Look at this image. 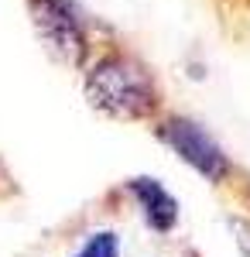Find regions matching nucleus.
<instances>
[{"label": "nucleus", "mask_w": 250, "mask_h": 257, "mask_svg": "<svg viewBox=\"0 0 250 257\" xmlns=\"http://www.w3.org/2000/svg\"><path fill=\"white\" fill-rule=\"evenodd\" d=\"M86 99L99 113L116 120H144L158 106L151 72L131 55H103L86 72Z\"/></svg>", "instance_id": "f257e3e1"}, {"label": "nucleus", "mask_w": 250, "mask_h": 257, "mask_svg": "<svg viewBox=\"0 0 250 257\" xmlns=\"http://www.w3.org/2000/svg\"><path fill=\"white\" fill-rule=\"evenodd\" d=\"M31 21L58 62L72 65V69L86 62L89 38H86L82 18L76 14V7L69 0H31Z\"/></svg>", "instance_id": "f03ea898"}, {"label": "nucleus", "mask_w": 250, "mask_h": 257, "mask_svg": "<svg viewBox=\"0 0 250 257\" xmlns=\"http://www.w3.org/2000/svg\"><path fill=\"white\" fill-rule=\"evenodd\" d=\"M158 138L165 141L189 168H195L199 175L209 178V182H219V178H226V172H230V161L223 155V148L199 123H192V120L168 117L158 127Z\"/></svg>", "instance_id": "7ed1b4c3"}, {"label": "nucleus", "mask_w": 250, "mask_h": 257, "mask_svg": "<svg viewBox=\"0 0 250 257\" xmlns=\"http://www.w3.org/2000/svg\"><path fill=\"white\" fill-rule=\"evenodd\" d=\"M127 189H131V196L137 199V206H141V213H144V219H148L151 230L168 233L175 223H178V202H175V196L158 182V178H131Z\"/></svg>", "instance_id": "20e7f679"}, {"label": "nucleus", "mask_w": 250, "mask_h": 257, "mask_svg": "<svg viewBox=\"0 0 250 257\" xmlns=\"http://www.w3.org/2000/svg\"><path fill=\"white\" fill-rule=\"evenodd\" d=\"M76 257H120V237L103 230V233H93L86 240V247L79 250Z\"/></svg>", "instance_id": "39448f33"}, {"label": "nucleus", "mask_w": 250, "mask_h": 257, "mask_svg": "<svg viewBox=\"0 0 250 257\" xmlns=\"http://www.w3.org/2000/svg\"><path fill=\"white\" fill-rule=\"evenodd\" d=\"M230 230H233V237H236V247H240V254L250 257V219L230 216Z\"/></svg>", "instance_id": "423d86ee"}]
</instances>
